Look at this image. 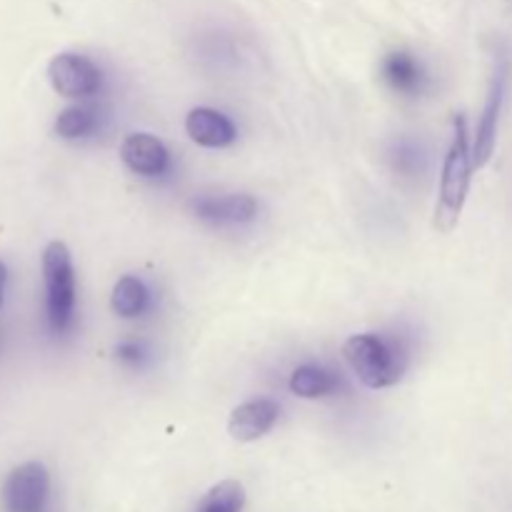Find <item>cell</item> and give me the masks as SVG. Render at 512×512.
Wrapping results in <instances>:
<instances>
[{"mask_svg":"<svg viewBox=\"0 0 512 512\" xmlns=\"http://www.w3.org/2000/svg\"><path fill=\"white\" fill-rule=\"evenodd\" d=\"M473 148L468 140L465 118H455V138L450 145L440 175L438 205H435L433 225L438 233H450L463 215L465 200L470 193V178H473Z\"/></svg>","mask_w":512,"mask_h":512,"instance_id":"1","label":"cell"},{"mask_svg":"<svg viewBox=\"0 0 512 512\" xmlns=\"http://www.w3.org/2000/svg\"><path fill=\"white\" fill-rule=\"evenodd\" d=\"M43 285H45V310L53 333H65L73 323L75 313V270L73 258L65 243H48L43 250Z\"/></svg>","mask_w":512,"mask_h":512,"instance_id":"2","label":"cell"},{"mask_svg":"<svg viewBox=\"0 0 512 512\" xmlns=\"http://www.w3.org/2000/svg\"><path fill=\"white\" fill-rule=\"evenodd\" d=\"M343 358L355 373V378L370 390L390 388V385L398 383L400 373H403L395 353L378 335H350L343 343Z\"/></svg>","mask_w":512,"mask_h":512,"instance_id":"3","label":"cell"},{"mask_svg":"<svg viewBox=\"0 0 512 512\" xmlns=\"http://www.w3.org/2000/svg\"><path fill=\"white\" fill-rule=\"evenodd\" d=\"M50 498V475L43 463H23L0 485L3 512H45Z\"/></svg>","mask_w":512,"mask_h":512,"instance_id":"4","label":"cell"},{"mask_svg":"<svg viewBox=\"0 0 512 512\" xmlns=\"http://www.w3.org/2000/svg\"><path fill=\"white\" fill-rule=\"evenodd\" d=\"M48 80L63 98H88L100 88V68L78 53H60L50 60Z\"/></svg>","mask_w":512,"mask_h":512,"instance_id":"5","label":"cell"},{"mask_svg":"<svg viewBox=\"0 0 512 512\" xmlns=\"http://www.w3.org/2000/svg\"><path fill=\"white\" fill-rule=\"evenodd\" d=\"M505 85H508V65L500 63L493 75V85H490L483 115H480L478 120V130H475V143H473L475 168H483L495 153V143H498V123H500V113H503V100H505Z\"/></svg>","mask_w":512,"mask_h":512,"instance_id":"6","label":"cell"},{"mask_svg":"<svg viewBox=\"0 0 512 512\" xmlns=\"http://www.w3.org/2000/svg\"><path fill=\"white\" fill-rule=\"evenodd\" d=\"M278 418L280 408L275 400H248V403H240L238 408H233L228 420V433L230 438L238 440V443H255V440L265 438V435L275 428Z\"/></svg>","mask_w":512,"mask_h":512,"instance_id":"7","label":"cell"},{"mask_svg":"<svg viewBox=\"0 0 512 512\" xmlns=\"http://www.w3.org/2000/svg\"><path fill=\"white\" fill-rule=\"evenodd\" d=\"M120 160L130 173L155 178L168 168V150L155 135L130 133L120 145Z\"/></svg>","mask_w":512,"mask_h":512,"instance_id":"8","label":"cell"},{"mask_svg":"<svg viewBox=\"0 0 512 512\" xmlns=\"http://www.w3.org/2000/svg\"><path fill=\"white\" fill-rule=\"evenodd\" d=\"M185 133L203 148H228L235 140V125L213 108H193L185 118Z\"/></svg>","mask_w":512,"mask_h":512,"instance_id":"9","label":"cell"},{"mask_svg":"<svg viewBox=\"0 0 512 512\" xmlns=\"http://www.w3.org/2000/svg\"><path fill=\"white\" fill-rule=\"evenodd\" d=\"M195 210H198L200 218L208 220H250L258 210V203H255L250 195H225V198H203L195 203Z\"/></svg>","mask_w":512,"mask_h":512,"instance_id":"10","label":"cell"},{"mask_svg":"<svg viewBox=\"0 0 512 512\" xmlns=\"http://www.w3.org/2000/svg\"><path fill=\"white\" fill-rule=\"evenodd\" d=\"M145 300H148L145 285L138 278H133V275H123L115 283L113 295H110V308L120 318H135V315L143 313Z\"/></svg>","mask_w":512,"mask_h":512,"instance_id":"11","label":"cell"},{"mask_svg":"<svg viewBox=\"0 0 512 512\" xmlns=\"http://www.w3.org/2000/svg\"><path fill=\"white\" fill-rule=\"evenodd\" d=\"M245 490L238 480H223L200 498L195 512H243Z\"/></svg>","mask_w":512,"mask_h":512,"instance_id":"12","label":"cell"},{"mask_svg":"<svg viewBox=\"0 0 512 512\" xmlns=\"http://www.w3.org/2000/svg\"><path fill=\"white\" fill-rule=\"evenodd\" d=\"M333 388V375L315 368V365H303V368H298L290 375V390H293V395H298V398L303 400L325 398L328 393H333Z\"/></svg>","mask_w":512,"mask_h":512,"instance_id":"13","label":"cell"},{"mask_svg":"<svg viewBox=\"0 0 512 512\" xmlns=\"http://www.w3.org/2000/svg\"><path fill=\"white\" fill-rule=\"evenodd\" d=\"M95 130V115L90 108L83 105H73V108H65L63 113L55 118V133L65 140H78L85 138Z\"/></svg>","mask_w":512,"mask_h":512,"instance_id":"14","label":"cell"},{"mask_svg":"<svg viewBox=\"0 0 512 512\" xmlns=\"http://www.w3.org/2000/svg\"><path fill=\"white\" fill-rule=\"evenodd\" d=\"M385 75L398 90H413L420 80L415 60L408 58L405 53H395L385 60Z\"/></svg>","mask_w":512,"mask_h":512,"instance_id":"15","label":"cell"},{"mask_svg":"<svg viewBox=\"0 0 512 512\" xmlns=\"http://www.w3.org/2000/svg\"><path fill=\"white\" fill-rule=\"evenodd\" d=\"M5 283H8V268H5V263L0 260V308H3L5 300Z\"/></svg>","mask_w":512,"mask_h":512,"instance_id":"16","label":"cell"},{"mask_svg":"<svg viewBox=\"0 0 512 512\" xmlns=\"http://www.w3.org/2000/svg\"><path fill=\"white\" fill-rule=\"evenodd\" d=\"M505 3H508V10L512 13V0H505Z\"/></svg>","mask_w":512,"mask_h":512,"instance_id":"17","label":"cell"}]
</instances>
